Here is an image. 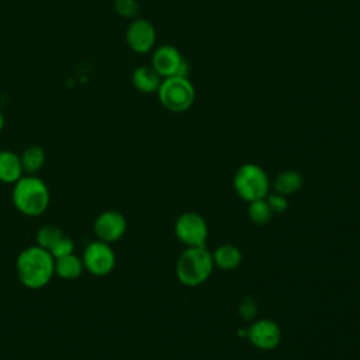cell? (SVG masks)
Instances as JSON below:
<instances>
[{
  "label": "cell",
  "instance_id": "6da1fadb",
  "mask_svg": "<svg viewBox=\"0 0 360 360\" xmlns=\"http://www.w3.org/2000/svg\"><path fill=\"white\" fill-rule=\"evenodd\" d=\"M15 274L20 283L30 290H39L55 276V259L48 249L31 245L15 257Z\"/></svg>",
  "mask_w": 360,
  "mask_h": 360
},
{
  "label": "cell",
  "instance_id": "7a4b0ae2",
  "mask_svg": "<svg viewBox=\"0 0 360 360\" xmlns=\"http://www.w3.org/2000/svg\"><path fill=\"white\" fill-rule=\"evenodd\" d=\"M11 201L20 214L39 217L49 207L51 191L48 184L37 174H22L13 184Z\"/></svg>",
  "mask_w": 360,
  "mask_h": 360
},
{
  "label": "cell",
  "instance_id": "3957f363",
  "mask_svg": "<svg viewBox=\"0 0 360 360\" xmlns=\"http://www.w3.org/2000/svg\"><path fill=\"white\" fill-rule=\"evenodd\" d=\"M214 267L212 253L205 246L187 248L177 259L176 276L183 285L197 287L208 280Z\"/></svg>",
  "mask_w": 360,
  "mask_h": 360
},
{
  "label": "cell",
  "instance_id": "277c9868",
  "mask_svg": "<svg viewBox=\"0 0 360 360\" xmlns=\"http://www.w3.org/2000/svg\"><path fill=\"white\" fill-rule=\"evenodd\" d=\"M156 94L160 104L172 112L187 111L195 100V89L188 76L165 77Z\"/></svg>",
  "mask_w": 360,
  "mask_h": 360
},
{
  "label": "cell",
  "instance_id": "5b68a950",
  "mask_svg": "<svg viewBox=\"0 0 360 360\" xmlns=\"http://www.w3.org/2000/svg\"><path fill=\"white\" fill-rule=\"evenodd\" d=\"M232 183L236 194L246 202L264 198L270 188L267 173L256 163H245L238 167Z\"/></svg>",
  "mask_w": 360,
  "mask_h": 360
},
{
  "label": "cell",
  "instance_id": "8992f818",
  "mask_svg": "<svg viewBox=\"0 0 360 360\" xmlns=\"http://www.w3.org/2000/svg\"><path fill=\"white\" fill-rule=\"evenodd\" d=\"M80 257L84 270L96 277H104L110 274L117 263L115 252L111 248V243L103 242L100 239L89 242L84 246Z\"/></svg>",
  "mask_w": 360,
  "mask_h": 360
},
{
  "label": "cell",
  "instance_id": "52a82bcc",
  "mask_svg": "<svg viewBox=\"0 0 360 360\" xmlns=\"http://www.w3.org/2000/svg\"><path fill=\"white\" fill-rule=\"evenodd\" d=\"M174 235L187 248L205 246L208 239L207 221L194 211L183 212L174 222Z\"/></svg>",
  "mask_w": 360,
  "mask_h": 360
},
{
  "label": "cell",
  "instance_id": "ba28073f",
  "mask_svg": "<svg viewBox=\"0 0 360 360\" xmlns=\"http://www.w3.org/2000/svg\"><path fill=\"white\" fill-rule=\"evenodd\" d=\"M150 66L162 79L170 76H188V63L180 51L170 44L158 46L150 59Z\"/></svg>",
  "mask_w": 360,
  "mask_h": 360
},
{
  "label": "cell",
  "instance_id": "9c48e42d",
  "mask_svg": "<svg viewBox=\"0 0 360 360\" xmlns=\"http://www.w3.org/2000/svg\"><path fill=\"white\" fill-rule=\"evenodd\" d=\"M96 239L107 243L120 240L127 231V218L117 210H107L98 214L93 222Z\"/></svg>",
  "mask_w": 360,
  "mask_h": 360
},
{
  "label": "cell",
  "instance_id": "30bf717a",
  "mask_svg": "<svg viewBox=\"0 0 360 360\" xmlns=\"http://www.w3.org/2000/svg\"><path fill=\"white\" fill-rule=\"evenodd\" d=\"M125 39L128 46L136 53H148L156 42V30L146 18H135L127 28Z\"/></svg>",
  "mask_w": 360,
  "mask_h": 360
},
{
  "label": "cell",
  "instance_id": "8fae6325",
  "mask_svg": "<svg viewBox=\"0 0 360 360\" xmlns=\"http://www.w3.org/2000/svg\"><path fill=\"white\" fill-rule=\"evenodd\" d=\"M245 336L255 347L260 350H273L281 340V330L274 321L259 319L245 330Z\"/></svg>",
  "mask_w": 360,
  "mask_h": 360
},
{
  "label": "cell",
  "instance_id": "7c38bea8",
  "mask_svg": "<svg viewBox=\"0 0 360 360\" xmlns=\"http://www.w3.org/2000/svg\"><path fill=\"white\" fill-rule=\"evenodd\" d=\"M24 174L20 155L13 150H0V183L14 184Z\"/></svg>",
  "mask_w": 360,
  "mask_h": 360
},
{
  "label": "cell",
  "instance_id": "4fadbf2b",
  "mask_svg": "<svg viewBox=\"0 0 360 360\" xmlns=\"http://www.w3.org/2000/svg\"><path fill=\"white\" fill-rule=\"evenodd\" d=\"M131 80H132V86L138 91L145 94H152L158 91L163 79L152 66H138L132 72Z\"/></svg>",
  "mask_w": 360,
  "mask_h": 360
},
{
  "label": "cell",
  "instance_id": "5bb4252c",
  "mask_svg": "<svg viewBox=\"0 0 360 360\" xmlns=\"http://www.w3.org/2000/svg\"><path fill=\"white\" fill-rule=\"evenodd\" d=\"M83 271H84V266H83L82 257L76 253H70L68 256L55 259V276L62 280H66V281L76 280L82 276Z\"/></svg>",
  "mask_w": 360,
  "mask_h": 360
},
{
  "label": "cell",
  "instance_id": "9a60e30c",
  "mask_svg": "<svg viewBox=\"0 0 360 360\" xmlns=\"http://www.w3.org/2000/svg\"><path fill=\"white\" fill-rule=\"evenodd\" d=\"M214 264L222 270H235L242 263V252L238 246L224 243L212 252Z\"/></svg>",
  "mask_w": 360,
  "mask_h": 360
},
{
  "label": "cell",
  "instance_id": "2e32d148",
  "mask_svg": "<svg viewBox=\"0 0 360 360\" xmlns=\"http://www.w3.org/2000/svg\"><path fill=\"white\" fill-rule=\"evenodd\" d=\"M20 159H21L24 173L35 174L44 167L46 160V153L42 146L30 145L22 150V153L20 155Z\"/></svg>",
  "mask_w": 360,
  "mask_h": 360
},
{
  "label": "cell",
  "instance_id": "e0dca14e",
  "mask_svg": "<svg viewBox=\"0 0 360 360\" xmlns=\"http://www.w3.org/2000/svg\"><path fill=\"white\" fill-rule=\"evenodd\" d=\"M304 184V179L301 176V173L295 172V170H284V172H280L276 179H274V190L276 193L278 194H283V195H290V194H294L297 193Z\"/></svg>",
  "mask_w": 360,
  "mask_h": 360
},
{
  "label": "cell",
  "instance_id": "ac0fdd59",
  "mask_svg": "<svg viewBox=\"0 0 360 360\" xmlns=\"http://www.w3.org/2000/svg\"><path fill=\"white\" fill-rule=\"evenodd\" d=\"M248 217H249L250 222L255 225H266L270 222L273 212L266 201V197L249 202Z\"/></svg>",
  "mask_w": 360,
  "mask_h": 360
},
{
  "label": "cell",
  "instance_id": "d6986e66",
  "mask_svg": "<svg viewBox=\"0 0 360 360\" xmlns=\"http://www.w3.org/2000/svg\"><path fill=\"white\" fill-rule=\"evenodd\" d=\"M63 231L62 228H59L58 225L53 224H45L42 225L35 235V242L38 246L44 248V249H51L62 236H63Z\"/></svg>",
  "mask_w": 360,
  "mask_h": 360
},
{
  "label": "cell",
  "instance_id": "ffe728a7",
  "mask_svg": "<svg viewBox=\"0 0 360 360\" xmlns=\"http://www.w3.org/2000/svg\"><path fill=\"white\" fill-rule=\"evenodd\" d=\"M114 11L124 18H135L139 13L136 0H114Z\"/></svg>",
  "mask_w": 360,
  "mask_h": 360
},
{
  "label": "cell",
  "instance_id": "44dd1931",
  "mask_svg": "<svg viewBox=\"0 0 360 360\" xmlns=\"http://www.w3.org/2000/svg\"><path fill=\"white\" fill-rule=\"evenodd\" d=\"M75 240L68 236V235H63L51 249V255L53 256V259H58V257H63V256H68L70 253H75Z\"/></svg>",
  "mask_w": 360,
  "mask_h": 360
},
{
  "label": "cell",
  "instance_id": "7402d4cb",
  "mask_svg": "<svg viewBox=\"0 0 360 360\" xmlns=\"http://www.w3.org/2000/svg\"><path fill=\"white\" fill-rule=\"evenodd\" d=\"M266 201L271 210L273 214H283L288 208V200L285 195L274 193V194H267Z\"/></svg>",
  "mask_w": 360,
  "mask_h": 360
},
{
  "label": "cell",
  "instance_id": "603a6c76",
  "mask_svg": "<svg viewBox=\"0 0 360 360\" xmlns=\"http://www.w3.org/2000/svg\"><path fill=\"white\" fill-rule=\"evenodd\" d=\"M238 312L246 321L253 319L256 316V314H257V302H256V300L252 298V297H245L243 300H240L239 307H238Z\"/></svg>",
  "mask_w": 360,
  "mask_h": 360
},
{
  "label": "cell",
  "instance_id": "cb8c5ba5",
  "mask_svg": "<svg viewBox=\"0 0 360 360\" xmlns=\"http://www.w3.org/2000/svg\"><path fill=\"white\" fill-rule=\"evenodd\" d=\"M4 124H6V120H4L3 112L0 111V132H1V131H3V128H4Z\"/></svg>",
  "mask_w": 360,
  "mask_h": 360
}]
</instances>
